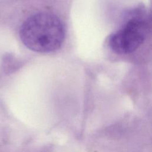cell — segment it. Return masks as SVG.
Returning <instances> with one entry per match:
<instances>
[{"label": "cell", "mask_w": 152, "mask_h": 152, "mask_svg": "<svg viewBox=\"0 0 152 152\" xmlns=\"http://www.w3.org/2000/svg\"><path fill=\"white\" fill-rule=\"evenodd\" d=\"M148 31L146 21L133 17L116 32L110 35L109 45L118 54H128L136 50L145 40Z\"/></svg>", "instance_id": "2"}, {"label": "cell", "mask_w": 152, "mask_h": 152, "mask_svg": "<svg viewBox=\"0 0 152 152\" xmlns=\"http://www.w3.org/2000/svg\"><path fill=\"white\" fill-rule=\"evenodd\" d=\"M20 37L29 49L37 52H50L58 49L65 37L61 20L55 15L39 12L28 18L20 30Z\"/></svg>", "instance_id": "1"}]
</instances>
